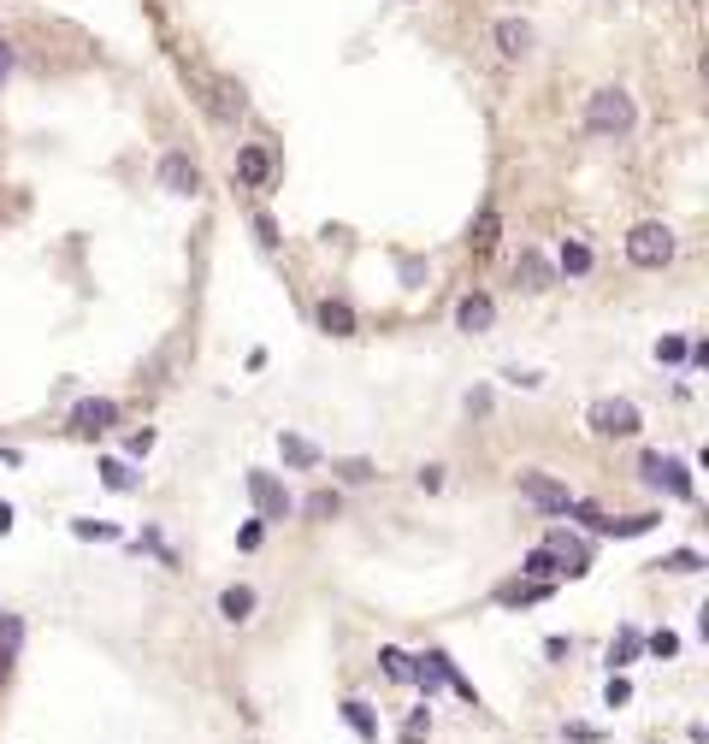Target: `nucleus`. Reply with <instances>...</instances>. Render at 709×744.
Instances as JSON below:
<instances>
[{"mask_svg": "<svg viewBox=\"0 0 709 744\" xmlns=\"http://www.w3.org/2000/svg\"><path fill=\"white\" fill-rule=\"evenodd\" d=\"M491 319H497V308H491V296H461V308H455V325L461 331H491Z\"/></svg>", "mask_w": 709, "mask_h": 744, "instance_id": "nucleus-12", "label": "nucleus"}, {"mask_svg": "<svg viewBox=\"0 0 709 744\" xmlns=\"http://www.w3.org/2000/svg\"><path fill=\"white\" fill-rule=\"evenodd\" d=\"M101 479H107V491H136V473L125 461H101Z\"/></svg>", "mask_w": 709, "mask_h": 744, "instance_id": "nucleus-21", "label": "nucleus"}, {"mask_svg": "<svg viewBox=\"0 0 709 744\" xmlns=\"http://www.w3.org/2000/svg\"><path fill=\"white\" fill-rule=\"evenodd\" d=\"M591 432L597 437H633L639 432V408H633L627 396H609V402L591 408Z\"/></svg>", "mask_w": 709, "mask_h": 744, "instance_id": "nucleus-4", "label": "nucleus"}, {"mask_svg": "<svg viewBox=\"0 0 709 744\" xmlns=\"http://www.w3.org/2000/svg\"><path fill=\"white\" fill-rule=\"evenodd\" d=\"M278 449H284V461H290V467H314V461H320V449H314V443H308V437H278Z\"/></svg>", "mask_w": 709, "mask_h": 744, "instance_id": "nucleus-18", "label": "nucleus"}, {"mask_svg": "<svg viewBox=\"0 0 709 744\" xmlns=\"http://www.w3.org/2000/svg\"><path fill=\"white\" fill-rule=\"evenodd\" d=\"M243 107H249L243 89L237 83H219V119H243Z\"/></svg>", "mask_w": 709, "mask_h": 744, "instance_id": "nucleus-22", "label": "nucleus"}, {"mask_svg": "<svg viewBox=\"0 0 709 744\" xmlns=\"http://www.w3.org/2000/svg\"><path fill=\"white\" fill-rule=\"evenodd\" d=\"M497 48H503V60H526L532 54V24L526 18H497Z\"/></svg>", "mask_w": 709, "mask_h": 744, "instance_id": "nucleus-9", "label": "nucleus"}, {"mask_svg": "<svg viewBox=\"0 0 709 744\" xmlns=\"http://www.w3.org/2000/svg\"><path fill=\"white\" fill-rule=\"evenodd\" d=\"M650 650H656V656H674V650H680V638H674V632H650Z\"/></svg>", "mask_w": 709, "mask_h": 744, "instance_id": "nucleus-28", "label": "nucleus"}, {"mask_svg": "<svg viewBox=\"0 0 709 744\" xmlns=\"http://www.w3.org/2000/svg\"><path fill=\"white\" fill-rule=\"evenodd\" d=\"M337 473H343L349 485H367V479H373V461H361V455H355V461H343Z\"/></svg>", "mask_w": 709, "mask_h": 744, "instance_id": "nucleus-26", "label": "nucleus"}, {"mask_svg": "<svg viewBox=\"0 0 709 744\" xmlns=\"http://www.w3.org/2000/svg\"><path fill=\"white\" fill-rule=\"evenodd\" d=\"M656 361H686V343H680V337H662V343H656Z\"/></svg>", "mask_w": 709, "mask_h": 744, "instance_id": "nucleus-27", "label": "nucleus"}, {"mask_svg": "<svg viewBox=\"0 0 709 744\" xmlns=\"http://www.w3.org/2000/svg\"><path fill=\"white\" fill-rule=\"evenodd\" d=\"M12 60H18V54H12V42L0 36V83H6V71H12Z\"/></svg>", "mask_w": 709, "mask_h": 744, "instance_id": "nucleus-30", "label": "nucleus"}, {"mask_svg": "<svg viewBox=\"0 0 709 744\" xmlns=\"http://www.w3.org/2000/svg\"><path fill=\"white\" fill-rule=\"evenodd\" d=\"M0 532H12V508L6 502H0Z\"/></svg>", "mask_w": 709, "mask_h": 744, "instance_id": "nucleus-31", "label": "nucleus"}, {"mask_svg": "<svg viewBox=\"0 0 709 744\" xmlns=\"http://www.w3.org/2000/svg\"><path fill=\"white\" fill-rule=\"evenodd\" d=\"M320 325L331 337H355V308L349 302H320Z\"/></svg>", "mask_w": 709, "mask_h": 744, "instance_id": "nucleus-14", "label": "nucleus"}, {"mask_svg": "<svg viewBox=\"0 0 709 744\" xmlns=\"http://www.w3.org/2000/svg\"><path fill=\"white\" fill-rule=\"evenodd\" d=\"M266 178H272V154H266L260 142H249V148H237V184L260 189Z\"/></svg>", "mask_w": 709, "mask_h": 744, "instance_id": "nucleus-10", "label": "nucleus"}, {"mask_svg": "<svg viewBox=\"0 0 709 744\" xmlns=\"http://www.w3.org/2000/svg\"><path fill=\"white\" fill-rule=\"evenodd\" d=\"M249 496H255L260 520H284V514H290V491H284L272 473H249Z\"/></svg>", "mask_w": 709, "mask_h": 744, "instance_id": "nucleus-6", "label": "nucleus"}, {"mask_svg": "<svg viewBox=\"0 0 709 744\" xmlns=\"http://www.w3.org/2000/svg\"><path fill=\"white\" fill-rule=\"evenodd\" d=\"M520 573H526V579H538V585H550V579L562 573V561H556V550H544V544H538L532 556L520 561Z\"/></svg>", "mask_w": 709, "mask_h": 744, "instance_id": "nucleus-15", "label": "nucleus"}, {"mask_svg": "<svg viewBox=\"0 0 709 744\" xmlns=\"http://www.w3.org/2000/svg\"><path fill=\"white\" fill-rule=\"evenodd\" d=\"M160 184L172 189V195H195L201 189V166H195L190 154H166L160 160Z\"/></svg>", "mask_w": 709, "mask_h": 744, "instance_id": "nucleus-7", "label": "nucleus"}, {"mask_svg": "<svg viewBox=\"0 0 709 744\" xmlns=\"http://www.w3.org/2000/svg\"><path fill=\"white\" fill-rule=\"evenodd\" d=\"M337 508H343V502H337V491H314V496H308V514H314V520H331Z\"/></svg>", "mask_w": 709, "mask_h": 744, "instance_id": "nucleus-24", "label": "nucleus"}, {"mask_svg": "<svg viewBox=\"0 0 709 744\" xmlns=\"http://www.w3.org/2000/svg\"><path fill=\"white\" fill-rule=\"evenodd\" d=\"M562 272H568V278H585V272H591V248H585V243H562Z\"/></svg>", "mask_w": 709, "mask_h": 744, "instance_id": "nucleus-19", "label": "nucleus"}, {"mask_svg": "<svg viewBox=\"0 0 709 744\" xmlns=\"http://www.w3.org/2000/svg\"><path fill=\"white\" fill-rule=\"evenodd\" d=\"M656 526V514H627V520H597V532H609V538H639Z\"/></svg>", "mask_w": 709, "mask_h": 744, "instance_id": "nucleus-16", "label": "nucleus"}, {"mask_svg": "<svg viewBox=\"0 0 709 744\" xmlns=\"http://www.w3.org/2000/svg\"><path fill=\"white\" fill-rule=\"evenodd\" d=\"M674 231H668V225H656V219H645V225H633V231H627V260H633V266H645V272H656V266H668V260H674Z\"/></svg>", "mask_w": 709, "mask_h": 744, "instance_id": "nucleus-2", "label": "nucleus"}, {"mask_svg": "<svg viewBox=\"0 0 709 744\" xmlns=\"http://www.w3.org/2000/svg\"><path fill=\"white\" fill-rule=\"evenodd\" d=\"M379 662H385V674H390V680H408V674H414V662H408L402 650H379Z\"/></svg>", "mask_w": 709, "mask_h": 744, "instance_id": "nucleus-25", "label": "nucleus"}, {"mask_svg": "<svg viewBox=\"0 0 709 744\" xmlns=\"http://www.w3.org/2000/svg\"><path fill=\"white\" fill-rule=\"evenodd\" d=\"M520 496H526L532 508H544V514H568V502H574L568 485H556V479H544V473H520Z\"/></svg>", "mask_w": 709, "mask_h": 744, "instance_id": "nucleus-5", "label": "nucleus"}, {"mask_svg": "<svg viewBox=\"0 0 709 744\" xmlns=\"http://www.w3.org/2000/svg\"><path fill=\"white\" fill-rule=\"evenodd\" d=\"M219 615L231 620V626H243V620L255 615V591H249V585H231V591H219Z\"/></svg>", "mask_w": 709, "mask_h": 744, "instance_id": "nucleus-13", "label": "nucleus"}, {"mask_svg": "<svg viewBox=\"0 0 709 744\" xmlns=\"http://www.w3.org/2000/svg\"><path fill=\"white\" fill-rule=\"evenodd\" d=\"M639 473H645V485H656V491H668V496H698L692 473H686V461H674V455H645Z\"/></svg>", "mask_w": 709, "mask_h": 744, "instance_id": "nucleus-3", "label": "nucleus"}, {"mask_svg": "<svg viewBox=\"0 0 709 744\" xmlns=\"http://www.w3.org/2000/svg\"><path fill=\"white\" fill-rule=\"evenodd\" d=\"M497 231H503V219H497V207H485L473 225V248H497Z\"/></svg>", "mask_w": 709, "mask_h": 744, "instance_id": "nucleus-20", "label": "nucleus"}, {"mask_svg": "<svg viewBox=\"0 0 709 744\" xmlns=\"http://www.w3.org/2000/svg\"><path fill=\"white\" fill-rule=\"evenodd\" d=\"M6 668H12V650H6V644H0V680H6Z\"/></svg>", "mask_w": 709, "mask_h": 744, "instance_id": "nucleus-32", "label": "nucleus"}, {"mask_svg": "<svg viewBox=\"0 0 709 744\" xmlns=\"http://www.w3.org/2000/svg\"><path fill=\"white\" fill-rule=\"evenodd\" d=\"M343 721H349L361 739H379V721H373V709H367L361 697H349V703H343Z\"/></svg>", "mask_w": 709, "mask_h": 744, "instance_id": "nucleus-17", "label": "nucleus"}, {"mask_svg": "<svg viewBox=\"0 0 709 744\" xmlns=\"http://www.w3.org/2000/svg\"><path fill=\"white\" fill-rule=\"evenodd\" d=\"M633 650H639V632H621V644H615V650H609V662H627V656H633Z\"/></svg>", "mask_w": 709, "mask_h": 744, "instance_id": "nucleus-29", "label": "nucleus"}, {"mask_svg": "<svg viewBox=\"0 0 709 744\" xmlns=\"http://www.w3.org/2000/svg\"><path fill=\"white\" fill-rule=\"evenodd\" d=\"M550 278H556V272H550V260H544L538 248H526V254L515 260V284H520V290L538 296V290H550Z\"/></svg>", "mask_w": 709, "mask_h": 744, "instance_id": "nucleus-11", "label": "nucleus"}, {"mask_svg": "<svg viewBox=\"0 0 709 744\" xmlns=\"http://www.w3.org/2000/svg\"><path fill=\"white\" fill-rule=\"evenodd\" d=\"M119 420V402H107V396H89V402H77V414H71V426L83 437H95V432H107Z\"/></svg>", "mask_w": 709, "mask_h": 744, "instance_id": "nucleus-8", "label": "nucleus"}, {"mask_svg": "<svg viewBox=\"0 0 709 744\" xmlns=\"http://www.w3.org/2000/svg\"><path fill=\"white\" fill-rule=\"evenodd\" d=\"M656 567H668V573H698V567H704V556H698V550H674V556L656 561Z\"/></svg>", "mask_w": 709, "mask_h": 744, "instance_id": "nucleus-23", "label": "nucleus"}, {"mask_svg": "<svg viewBox=\"0 0 709 744\" xmlns=\"http://www.w3.org/2000/svg\"><path fill=\"white\" fill-rule=\"evenodd\" d=\"M633 95L627 89H597L591 101H585V130L591 136H627L633 130Z\"/></svg>", "mask_w": 709, "mask_h": 744, "instance_id": "nucleus-1", "label": "nucleus"}]
</instances>
